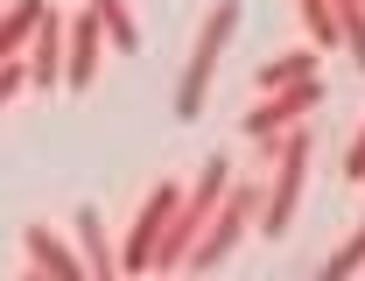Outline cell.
<instances>
[{"label":"cell","mask_w":365,"mask_h":281,"mask_svg":"<svg viewBox=\"0 0 365 281\" xmlns=\"http://www.w3.org/2000/svg\"><path fill=\"white\" fill-rule=\"evenodd\" d=\"M274 155V176H267V197H260V225L253 233L281 239L295 225V204H302V183H309V162H317V134H309V120H295V127H281L274 140H260Z\"/></svg>","instance_id":"obj_1"},{"label":"cell","mask_w":365,"mask_h":281,"mask_svg":"<svg viewBox=\"0 0 365 281\" xmlns=\"http://www.w3.org/2000/svg\"><path fill=\"white\" fill-rule=\"evenodd\" d=\"M225 183H232V162H225V155H211V162L197 169V183L176 197L169 225H162V239H155V260H148V275H182V253H190V239L204 233V218H211V204L225 197Z\"/></svg>","instance_id":"obj_2"},{"label":"cell","mask_w":365,"mask_h":281,"mask_svg":"<svg viewBox=\"0 0 365 281\" xmlns=\"http://www.w3.org/2000/svg\"><path fill=\"white\" fill-rule=\"evenodd\" d=\"M260 197H267V183H239V176H232L225 197H218V204H211V218H204V233L190 239V253H182V275H211L232 246L260 225Z\"/></svg>","instance_id":"obj_3"},{"label":"cell","mask_w":365,"mask_h":281,"mask_svg":"<svg viewBox=\"0 0 365 281\" xmlns=\"http://www.w3.org/2000/svg\"><path fill=\"white\" fill-rule=\"evenodd\" d=\"M239 21H246L239 0H218V7L204 14V29H197V43H190V63H182V85H176V113L182 120H197V113L211 106V78H218V63H225V43H232Z\"/></svg>","instance_id":"obj_4"},{"label":"cell","mask_w":365,"mask_h":281,"mask_svg":"<svg viewBox=\"0 0 365 281\" xmlns=\"http://www.w3.org/2000/svg\"><path fill=\"white\" fill-rule=\"evenodd\" d=\"M176 197H182V183H155L148 197H140V211H134V225H127V239L113 246V253H120V275H148V260H155V239H162V225H169Z\"/></svg>","instance_id":"obj_5"},{"label":"cell","mask_w":365,"mask_h":281,"mask_svg":"<svg viewBox=\"0 0 365 281\" xmlns=\"http://www.w3.org/2000/svg\"><path fill=\"white\" fill-rule=\"evenodd\" d=\"M309 106H323V85H317V71L309 78H295V85H281V92H267L246 120H239V134L246 140H274L281 127H295V120H309Z\"/></svg>","instance_id":"obj_6"},{"label":"cell","mask_w":365,"mask_h":281,"mask_svg":"<svg viewBox=\"0 0 365 281\" xmlns=\"http://www.w3.org/2000/svg\"><path fill=\"white\" fill-rule=\"evenodd\" d=\"M98 56H106V29H98L91 7H78L63 21V92H85L91 78H98Z\"/></svg>","instance_id":"obj_7"},{"label":"cell","mask_w":365,"mask_h":281,"mask_svg":"<svg viewBox=\"0 0 365 281\" xmlns=\"http://www.w3.org/2000/svg\"><path fill=\"white\" fill-rule=\"evenodd\" d=\"M29 56H21V71H29V92H63V14H49L36 21V36H29Z\"/></svg>","instance_id":"obj_8"},{"label":"cell","mask_w":365,"mask_h":281,"mask_svg":"<svg viewBox=\"0 0 365 281\" xmlns=\"http://www.w3.org/2000/svg\"><path fill=\"white\" fill-rule=\"evenodd\" d=\"M21 246H29L21 260H29L36 275H49V281H85V260H78L63 239L49 233V225H29V233H21Z\"/></svg>","instance_id":"obj_9"},{"label":"cell","mask_w":365,"mask_h":281,"mask_svg":"<svg viewBox=\"0 0 365 281\" xmlns=\"http://www.w3.org/2000/svg\"><path fill=\"white\" fill-rule=\"evenodd\" d=\"M78 260H85V281H120V253H113V239H106V218L98 211H78Z\"/></svg>","instance_id":"obj_10"},{"label":"cell","mask_w":365,"mask_h":281,"mask_svg":"<svg viewBox=\"0 0 365 281\" xmlns=\"http://www.w3.org/2000/svg\"><path fill=\"white\" fill-rule=\"evenodd\" d=\"M49 0H7L0 7V56H21V43L36 36V21H43Z\"/></svg>","instance_id":"obj_11"},{"label":"cell","mask_w":365,"mask_h":281,"mask_svg":"<svg viewBox=\"0 0 365 281\" xmlns=\"http://www.w3.org/2000/svg\"><path fill=\"white\" fill-rule=\"evenodd\" d=\"M85 7L98 14V29H106V43H113V49H140V21H134L127 0H85Z\"/></svg>","instance_id":"obj_12"},{"label":"cell","mask_w":365,"mask_h":281,"mask_svg":"<svg viewBox=\"0 0 365 281\" xmlns=\"http://www.w3.org/2000/svg\"><path fill=\"white\" fill-rule=\"evenodd\" d=\"M317 71V49H288V56H267L260 71H253V85L260 92H281V85H295V78H309Z\"/></svg>","instance_id":"obj_13"},{"label":"cell","mask_w":365,"mask_h":281,"mask_svg":"<svg viewBox=\"0 0 365 281\" xmlns=\"http://www.w3.org/2000/svg\"><path fill=\"white\" fill-rule=\"evenodd\" d=\"M295 7H302L309 49H337V14H330V0H295Z\"/></svg>","instance_id":"obj_14"},{"label":"cell","mask_w":365,"mask_h":281,"mask_svg":"<svg viewBox=\"0 0 365 281\" xmlns=\"http://www.w3.org/2000/svg\"><path fill=\"white\" fill-rule=\"evenodd\" d=\"M359 267H365V225L344 239V246H337L330 260H323V281H344V275H359Z\"/></svg>","instance_id":"obj_15"},{"label":"cell","mask_w":365,"mask_h":281,"mask_svg":"<svg viewBox=\"0 0 365 281\" xmlns=\"http://www.w3.org/2000/svg\"><path fill=\"white\" fill-rule=\"evenodd\" d=\"M337 43H344L351 56H359V78H365V7H351V14L337 21Z\"/></svg>","instance_id":"obj_16"},{"label":"cell","mask_w":365,"mask_h":281,"mask_svg":"<svg viewBox=\"0 0 365 281\" xmlns=\"http://www.w3.org/2000/svg\"><path fill=\"white\" fill-rule=\"evenodd\" d=\"M21 85H29V71H21V56H0V106H7V98L21 92Z\"/></svg>","instance_id":"obj_17"},{"label":"cell","mask_w":365,"mask_h":281,"mask_svg":"<svg viewBox=\"0 0 365 281\" xmlns=\"http://www.w3.org/2000/svg\"><path fill=\"white\" fill-rule=\"evenodd\" d=\"M344 176H351V183H359V176H365V127H359V134H351V148H344Z\"/></svg>","instance_id":"obj_18"},{"label":"cell","mask_w":365,"mask_h":281,"mask_svg":"<svg viewBox=\"0 0 365 281\" xmlns=\"http://www.w3.org/2000/svg\"><path fill=\"white\" fill-rule=\"evenodd\" d=\"M359 183H365V176H359Z\"/></svg>","instance_id":"obj_19"}]
</instances>
